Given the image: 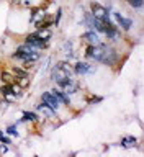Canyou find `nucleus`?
Returning a JSON list of instances; mask_svg holds the SVG:
<instances>
[{"mask_svg":"<svg viewBox=\"0 0 144 157\" xmlns=\"http://www.w3.org/2000/svg\"><path fill=\"white\" fill-rule=\"evenodd\" d=\"M13 57L21 59L25 62H34L39 59V54L34 52V48H31L29 44H23V46H20L18 51L13 54Z\"/></svg>","mask_w":144,"mask_h":157,"instance_id":"2","label":"nucleus"},{"mask_svg":"<svg viewBox=\"0 0 144 157\" xmlns=\"http://www.w3.org/2000/svg\"><path fill=\"white\" fill-rule=\"evenodd\" d=\"M13 72H15V75H18V77H23V75H28L25 71H21V69H18V67H13Z\"/></svg>","mask_w":144,"mask_h":157,"instance_id":"20","label":"nucleus"},{"mask_svg":"<svg viewBox=\"0 0 144 157\" xmlns=\"http://www.w3.org/2000/svg\"><path fill=\"white\" fill-rule=\"evenodd\" d=\"M115 18H116V21L120 23V26L123 28V29H130L131 26H133V21L130 18H125V17H121L120 13H115Z\"/></svg>","mask_w":144,"mask_h":157,"instance_id":"10","label":"nucleus"},{"mask_svg":"<svg viewBox=\"0 0 144 157\" xmlns=\"http://www.w3.org/2000/svg\"><path fill=\"white\" fill-rule=\"evenodd\" d=\"M59 87L62 88V92H67V93H76V92L79 90V83H77V82H74L72 78H69V80L62 82Z\"/></svg>","mask_w":144,"mask_h":157,"instance_id":"8","label":"nucleus"},{"mask_svg":"<svg viewBox=\"0 0 144 157\" xmlns=\"http://www.w3.org/2000/svg\"><path fill=\"white\" fill-rule=\"evenodd\" d=\"M41 100H43V103H46L48 106L54 108V110H56V108L59 106V98L56 97V93H54L53 90H51V92H46V93H43Z\"/></svg>","mask_w":144,"mask_h":157,"instance_id":"5","label":"nucleus"},{"mask_svg":"<svg viewBox=\"0 0 144 157\" xmlns=\"http://www.w3.org/2000/svg\"><path fill=\"white\" fill-rule=\"evenodd\" d=\"M128 2H130V5H131V7H134V8H139L142 5V0H128Z\"/></svg>","mask_w":144,"mask_h":157,"instance_id":"19","label":"nucleus"},{"mask_svg":"<svg viewBox=\"0 0 144 157\" xmlns=\"http://www.w3.org/2000/svg\"><path fill=\"white\" fill-rule=\"evenodd\" d=\"M71 67H69V64L67 62H59L56 67L53 69V80H56L59 85H61L62 82H66L71 78Z\"/></svg>","mask_w":144,"mask_h":157,"instance_id":"1","label":"nucleus"},{"mask_svg":"<svg viewBox=\"0 0 144 157\" xmlns=\"http://www.w3.org/2000/svg\"><path fill=\"white\" fill-rule=\"evenodd\" d=\"M90 10H92V13H93V17H95V18H105V17H108V10L103 7V5H100L98 2H92L90 3Z\"/></svg>","mask_w":144,"mask_h":157,"instance_id":"7","label":"nucleus"},{"mask_svg":"<svg viewBox=\"0 0 144 157\" xmlns=\"http://www.w3.org/2000/svg\"><path fill=\"white\" fill-rule=\"evenodd\" d=\"M0 142H3V144H10V139L3 136V132H2V131H0Z\"/></svg>","mask_w":144,"mask_h":157,"instance_id":"23","label":"nucleus"},{"mask_svg":"<svg viewBox=\"0 0 144 157\" xmlns=\"http://www.w3.org/2000/svg\"><path fill=\"white\" fill-rule=\"evenodd\" d=\"M100 61L103 64H107V66H113V64L116 62V52H115V49L105 48V49H103V54H102Z\"/></svg>","mask_w":144,"mask_h":157,"instance_id":"4","label":"nucleus"},{"mask_svg":"<svg viewBox=\"0 0 144 157\" xmlns=\"http://www.w3.org/2000/svg\"><path fill=\"white\" fill-rule=\"evenodd\" d=\"M38 108L41 110L44 115H48V118H56V113H54V108H51V106H48L46 103H39L38 105Z\"/></svg>","mask_w":144,"mask_h":157,"instance_id":"11","label":"nucleus"},{"mask_svg":"<svg viewBox=\"0 0 144 157\" xmlns=\"http://www.w3.org/2000/svg\"><path fill=\"white\" fill-rule=\"evenodd\" d=\"M93 20H95V17H93ZM93 20H92V15H90V13L85 15V21H87L88 26H93Z\"/></svg>","mask_w":144,"mask_h":157,"instance_id":"22","label":"nucleus"},{"mask_svg":"<svg viewBox=\"0 0 144 157\" xmlns=\"http://www.w3.org/2000/svg\"><path fill=\"white\" fill-rule=\"evenodd\" d=\"M82 39H85V41L92 43V44H98V36H97L93 31H87V33L82 36Z\"/></svg>","mask_w":144,"mask_h":157,"instance_id":"13","label":"nucleus"},{"mask_svg":"<svg viewBox=\"0 0 144 157\" xmlns=\"http://www.w3.org/2000/svg\"><path fill=\"white\" fill-rule=\"evenodd\" d=\"M121 144L125 146V147H131V146H134V144H136V137L128 136V137H125V139L121 141Z\"/></svg>","mask_w":144,"mask_h":157,"instance_id":"15","label":"nucleus"},{"mask_svg":"<svg viewBox=\"0 0 144 157\" xmlns=\"http://www.w3.org/2000/svg\"><path fill=\"white\" fill-rule=\"evenodd\" d=\"M2 80H3L5 83H15V80H17V77L10 75L8 72H2Z\"/></svg>","mask_w":144,"mask_h":157,"instance_id":"17","label":"nucleus"},{"mask_svg":"<svg viewBox=\"0 0 144 157\" xmlns=\"http://www.w3.org/2000/svg\"><path fill=\"white\" fill-rule=\"evenodd\" d=\"M103 49H105V46H102V44H93V46H88L85 56L88 59H93V61H100V57H102V54H103Z\"/></svg>","mask_w":144,"mask_h":157,"instance_id":"3","label":"nucleus"},{"mask_svg":"<svg viewBox=\"0 0 144 157\" xmlns=\"http://www.w3.org/2000/svg\"><path fill=\"white\" fill-rule=\"evenodd\" d=\"M7 132H8V134H12V136H15V137L18 136V131H17V128H15V126H10L7 129Z\"/></svg>","mask_w":144,"mask_h":157,"instance_id":"21","label":"nucleus"},{"mask_svg":"<svg viewBox=\"0 0 144 157\" xmlns=\"http://www.w3.org/2000/svg\"><path fill=\"white\" fill-rule=\"evenodd\" d=\"M34 34H36L39 39H43V41H48V39L51 38V31H49V29H46V28H41L38 33H34Z\"/></svg>","mask_w":144,"mask_h":157,"instance_id":"14","label":"nucleus"},{"mask_svg":"<svg viewBox=\"0 0 144 157\" xmlns=\"http://www.w3.org/2000/svg\"><path fill=\"white\" fill-rule=\"evenodd\" d=\"M3 152H7V147H5V146H0V154H3Z\"/></svg>","mask_w":144,"mask_h":157,"instance_id":"24","label":"nucleus"},{"mask_svg":"<svg viewBox=\"0 0 144 157\" xmlns=\"http://www.w3.org/2000/svg\"><path fill=\"white\" fill-rule=\"evenodd\" d=\"M76 72H77V74H87V72H95V67L88 66L87 62H77V64H76Z\"/></svg>","mask_w":144,"mask_h":157,"instance_id":"9","label":"nucleus"},{"mask_svg":"<svg viewBox=\"0 0 144 157\" xmlns=\"http://www.w3.org/2000/svg\"><path fill=\"white\" fill-rule=\"evenodd\" d=\"M54 93H56V97L59 98V101H62V103H66V105H71V98L67 97V93H64L62 90H53Z\"/></svg>","mask_w":144,"mask_h":157,"instance_id":"12","label":"nucleus"},{"mask_svg":"<svg viewBox=\"0 0 144 157\" xmlns=\"http://www.w3.org/2000/svg\"><path fill=\"white\" fill-rule=\"evenodd\" d=\"M23 120L25 121H38L39 118L34 115V113H31V111H25L23 113Z\"/></svg>","mask_w":144,"mask_h":157,"instance_id":"16","label":"nucleus"},{"mask_svg":"<svg viewBox=\"0 0 144 157\" xmlns=\"http://www.w3.org/2000/svg\"><path fill=\"white\" fill-rule=\"evenodd\" d=\"M51 23H53V21L48 18V20H41V21H38V23H36V26H38L39 29H41V28H48V26H51Z\"/></svg>","mask_w":144,"mask_h":157,"instance_id":"18","label":"nucleus"},{"mask_svg":"<svg viewBox=\"0 0 144 157\" xmlns=\"http://www.w3.org/2000/svg\"><path fill=\"white\" fill-rule=\"evenodd\" d=\"M25 43L29 44L31 48H36V49H43V48L48 46V43L43 41V39H39L36 34H28V36L25 38Z\"/></svg>","mask_w":144,"mask_h":157,"instance_id":"6","label":"nucleus"}]
</instances>
